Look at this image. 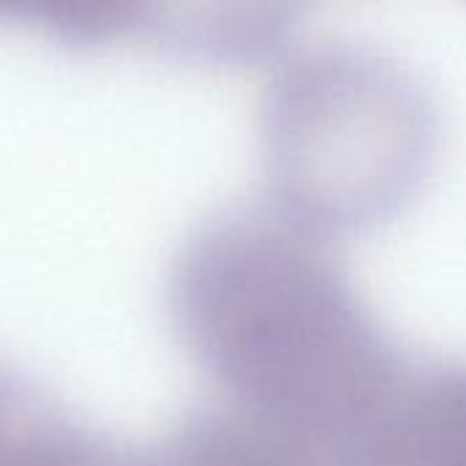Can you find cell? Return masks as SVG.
<instances>
[{"mask_svg":"<svg viewBox=\"0 0 466 466\" xmlns=\"http://www.w3.org/2000/svg\"><path fill=\"white\" fill-rule=\"evenodd\" d=\"M169 311L227 404L336 466L410 360L328 240L268 199L191 227L172 259Z\"/></svg>","mask_w":466,"mask_h":466,"instance_id":"cell-1","label":"cell"},{"mask_svg":"<svg viewBox=\"0 0 466 466\" xmlns=\"http://www.w3.org/2000/svg\"><path fill=\"white\" fill-rule=\"evenodd\" d=\"M339 466H466L464 358H410Z\"/></svg>","mask_w":466,"mask_h":466,"instance_id":"cell-3","label":"cell"},{"mask_svg":"<svg viewBox=\"0 0 466 466\" xmlns=\"http://www.w3.org/2000/svg\"><path fill=\"white\" fill-rule=\"evenodd\" d=\"M259 145L265 199L328 240L388 221L418 194L437 150V106L374 44H306L265 85Z\"/></svg>","mask_w":466,"mask_h":466,"instance_id":"cell-2","label":"cell"},{"mask_svg":"<svg viewBox=\"0 0 466 466\" xmlns=\"http://www.w3.org/2000/svg\"><path fill=\"white\" fill-rule=\"evenodd\" d=\"M11 466H167L161 451L93 429L55 407L19 448Z\"/></svg>","mask_w":466,"mask_h":466,"instance_id":"cell-6","label":"cell"},{"mask_svg":"<svg viewBox=\"0 0 466 466\" xmlns=\"http://www.w3.org/2000/svg\"><path fill=\"white\" fill-rule=\"evenodd\" d=\"M161 453L167 466H336L319 451L227 401L188 410L175 423Z\"/></svg>","mask_w":466,"mask_h":466,"instance_id":"cell-5","label":"cell"},{"mask_svg":"<svg viewBox=\"0 0 466 466\" xmlns=\"http://www.w3.org/2000/svg\"><path fill=\"white\" fill-rule=\"evenodd\" d=\"M289 5H145L134 30L199 60H257L287 41Z\"/></svg>","mask_w":466,"mask_h":466,"instance_id":"cell-4","label":"cell"}]
</instances>
